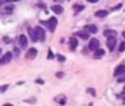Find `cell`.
I'll use <instances>...</instances> for the list:
<instances>
[{"instance_id":"obj_1","label":"cell","mask_w":125,"mask_h":106,"mask_svg":"<svg viewBox=\"0 0 125 106\" xmlns=\"http://www.w3.org/2000/svg\"><path fill=\"white\" fill-rule=\"evenodd\" d=\"M56 24H57L56 18H50V19H47V22H44V25L47 27L49 31H54L56 30Z\"/></svg>"},{"instance_id":"obj_2","label":"cell","mask_w":125,"mask_h":106,"mask_svg":"<svg viewBox=\"0 0 125 106\" xmlns=\"http://www.w3.org/2000/svg\"><path fill=\"white\" fill-rule=\"evenodd\" d=\"M12 58H13L12 52H8V53H5V55L2 56V59H0V64H2V65H6V64H9V62L12 61Z\"/></svg>"},{"instance_id":"obj_3","label":"cell","mask_w":125,"mask_h":106,"mask_svg":"<svg viewBox=\"0 0 125 106\" xmlns=\"http://www.w3.org/2000/svg\"><path fill=\"white\" fill-rule=\"evenodd\" d=\"M99 46H100V43H99V40H97V38H91V40H90V43H88V49H90V50H93V52H96L97 49H100Z\"/></svg>"},{"instance_id":"obj_4","label":"cell","mask_w":125,"mask_h":106,"mask_svg":"<svg viewBox=\"0 0 125 106\" xmlns=\"http://www.w3.org/2000/svg\"><path fill=\"white\" fill-rule=\"evenodd\" d=\"M124 74H125V65H124V64L115 68V72H113V75H115V77H118V78H119V77H122Z\"/></svg>"},{"instance_id":"obj_5","label":"cell","mask_w":125,"mask_h":106,"mask_svg":"<svg viewBox=\"0 0 125 106\" xmlns=\"http://www.w3.org/2000/svg\"><path fill=\"white\" fill-rule=\"evenodd\" d=\"M34 30H35V34H37L38 40H40V41H43V40L46 38V32H44V30H43L41 27H35Z\"/></svg>"},{"instance_id":"obj_6","label":"cell","mask_w":125,"mask_h":106,"mask_svg":"<svg viewBox=\"0 0 125 106\" xmlns=\"http://www.w3.org/2000/svg\"><path fill=\"white\" fill-rule=\"evenodd\" d=\"M25 56H27V59H34V58L37 56V49H35V47H31V49L27 52Z\"/></svg>"},{"instance_id":"obj_7","label":"cell","mask_w":125,"mask_h":106,"mask_svg":"<svg viewBox=\"0 0 125 106\" xmlns=\"http://www.w3.org/2000/svg\"><path fill=\"white\" fill-rule=\"evenodd\" d=\"M78 46V41H77V37H71L69 38V49L71 50H75Z\"/></svg>"},{"instance_id":"obj_8","label":"cell","mask_w":125,"mask_h":106,"mask_svg":"<svg viewBox=\"0 0 125 106\" xmlns=\"http://www.w3.org/2000/svg\"><path fill=\"white\" fill-rule=\"evenodd\" d=\"M115 46H116V37H113V38H107V49H109V50H113Z\"/></svg>"},{"instance_id":"obj_9","label":"cell","mask_w":125,"mask_h":106,"mask_svg":"<svg viewBox=\"0 0 125 106\" xmlns=\"http://www.w3.org/2000/svg\"><path fill=\"white\" fill-rule=\"evenodd\" d=\"M107 38H113V37H116L118 34H116V31L115 30H104V32H103Z\"/></svg>"},{"instance_id":"obj_10","label":"cell","mask_w":125,"mask_h":106,"mask_svg":"<svg viewBox=\"0 0 125 106\" xmlns=\"http://www.w3.org/2000/svg\"><path fill=\"white\" fill-rule=\"evenodd\" d=\"M75 35H78V37L83 38V40H88V38H90V32H88V31H80V32H77Z\"/></svg>"},{"instance_id":"obj_11","label":"cell","mask_w":125,"mask_h":106,"mask_svg":"<svg viewBox=\"0 0 125 106\" xmlns=\"http://www.w3.org/2000/svg\"><path fill=\"white\" fill-rule=\"evenodd\" d=\"M18 41H19V46H21V47H27V44H28V40H27L25 35H19Z\"/></svg>"},{"instance_id":"obj_12","label":"cell","mask_w":125,"mask_h":106,"mask_svg":"<svg viewBox=\"0 0 125 106\" xmlns=\"http://www.w3.org/2000/svg\"><path fill=\"white\" fill-rule=\"evenodd\" d=\"M52 11H53L54 13H57V15H60L62 12H63V8H62L60 5H53V6H52Z\"/></svg>"},{"instance_id":"obj_13","label":"cell","mask_w":125,"mask_h":106,"mask_svg":"<svg viewBox=\"0 0 125 106\" xmlns=\"http://www.w3.org/2000/svg\"><path fill=\"white\" fill-rule=\"evenodd\" d=\"M85 31H88L90 34H96L97 32V27L96 25H87L85 27Z\"/></svg>"},{"instance_id":"obj_14","label":"cell","mask_w":125,"mask_h":106,"mask_svg":"<svg viewBox=\"0 0 125 106\" xmlns=\"http://www.w3.org/2000/svg\"><path fill=\"white\" fill-rule=\"evenodd\" d=\"M28 31H30L31 40H32V41H38V37H37V34H35V30H34V28H28Z\"/></svg>"},{"instance_id":"obj_15","label":"cell","mask_w":125,"mask_h":106,"mask_svg":"<svg viewBox=\"0 0 125 106\" xmlns=\"http://www.w3.org/2000/svg\"><path fill=\"white\" fill-rule=\"evenodd\" d=\"M104 55V50L103 49H97L96 52H94V59H99V58H102Z\"/></svg>"},{"instance_id":"obj_16","label":"cell","mask_w":125,"mask_h":106,"mask_svg":"<svg viewBox=\"0 0 125 106\" xmlns=\"http://www.w3.org/2000/svg\"><path fill=\"white\" fill-rule=\"evenodd\" d=\"M94 15H96L97 18H104V16L107 15V11H97V12H94Z\"/></svg>"},{"instance_id":"obj_17","label":"cell","mask_w":125,"mask_h":106,"mask_svg":"<svg viewBox=\"0 0 125 106\" xmlns=\"http://www.w3.org/2000/svg\"><path fill=\"white\" fill-rule=\"evenodd\" d=\"M13 9H15V8H13V5H8V6L5 8V12H6V13H12V12H13Z\"/></svg>"},{"instance_id":"obj_18","label":"cell","mask_w":125,"mask_h":106,"mask_svg":"<svg viewBox=\"0 0 125 106\" xmlns=\"http://www.w3.org/2000/svg\"><path fill=\"white\" fill-rule=\"evenodd\" d=\"M118 50H119V52H125V41H122V43L119 44V47H118Z\"/></svg>"},{"instance_id":"obj_19","label":"cell","mask_w":125,"mask_h":106,"mask_svg":"<svg viewBox=\"0 0 125 106\" xmlns=\"http://www.w3.org/2000/svg\"><path fill=\"white\" fill-rule=\"evenodd\" d=\"M56 102H59V103H62V105H65V102H66V100H65V97H60V99H59V97H56Z\"/></svg>"},{"instance_id":"obj_20","label":"cell","mask_w":125,"mask_h":106,"mask_svg":"<svg viewBox=\"0 0 125 106\" xmlns=\"http://www.w3.org/2000/svg\"><path fill=\"white\" fill-rule=\"evenodd\" d=\"M74 9H75V11H81V9H84V6H83V5H75Z\"/></svg>"},{"instance_id":"obj_21","label":"cell","mask_w":125,"mask_h":106,"mask_svg":"<svg viewBox=\"0 0 125 106\" xmlns=\"http://www.w3.org/2000/svg\"><path fill=\"white\" fill-rule=\"evenodd\" d=\"M87 93H90L91 96H96V90H93V88H88V90H87Z\"/></svg>"},{"instance_id":"obj_22","label":"cell","mask_w":125,"mask_h":106,"mask_svg":"<svg viewBox=\"0 0 125 106\" xmlns=\"http://www.w3.org/2000/svg\"><path fill=\"white\" fill-rule=\"evenodd\" d=\"M118 81H119V83H124V81H125V74H124L122 77H119V78H118Z\"/></svg>"},{"instance_id":"obj_23","label":"cell","mask_w":125,"mask_h":106,"mask_svg":"<svg viewBox=\"0 0 125 106\" xmlns=\"http://www.w3.org/2000/svg\"><path fill=\"white\" fill-rule=\"evenodd\" d=\"M57 59H59L60 62H65V56H62V55H59V56H57Z\"/></svg>"},{"instance_id":"obj_24","label":"cell","mask_w":125,"mask_h":106,"mask_svg":"<svg viewBox=\"0 0 125 106\" xmlns=\"http://www.w3.org/2000/svg\"><path fill=\"white\" fill-rule=\"evenodd\" d=\"M3 41H5V43H10V38H9V37H3Z\"/></svg>"},{"instance_id":"obj_25","label":"cell","mask_w":125,"mask_h":106,"mask_svg":"<svg viewBox=\"0 0 125 106\" xmlns=\"http://www.w3.org/2000/svg\"><path fill=\"white\" fill-rule=\"evenodd\" d=\"M6 88H8V85H2V88H0V91L3 93V91H6Z\"/></svg>"},{"instance_id":"obj_26","label":"cell","mask_w":125,"mask_h":106,"mask_svg":"<svg viewBox=\"0 0 125 106\" xmlns=\"http://www.w3.org/2000/svg\"><path fill=\"white\" fill-rule=\"evenodd\" d=\"M122 37H124V38H125V31H124V32H122Z\"/></svg>"},{"instance_id":"obj_27","label":"cell","mask_w":125,"mask_h":106,"mask_svg":"<svg viewBox=\"0 0 125 106\" xmlns=\"http://www.w3.org/2000/svg\"><path fill=\"white\" fill-rule=\"evenodd\" d=\"M5 106H13V105H9V103H6V105H5Z\"/></svg>"},{"instance_id":"obj_28","label":"cell","mask_w":125,"mask_h":106,"mask_svg":"<svg viewBox=\"0 0 125 106\" xmlns=\"http://www.w3.org/2000/svg\"><path fill=\"white\" fill-rule=\"evenodd\" d=\"M124 91H125V87H124Z\"/></svg>"},{"instance_id":"obj_29","label":"cell","mask_w":125,"mask_h":106,"mask_svg":"<svg viewBox=\"0 0 125 106\" xmlns=\"http://www.w3.org/2000/svg\"><path fill=\"white\" fill-rule=\"evenodd\" d=\"M124 102H125V99H124Z\"/></svg>"}]
</instances>
